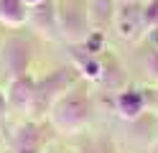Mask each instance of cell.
I'll use <instances>...</instances> for the list:
<instances>
[{
  "mask_svg": "<svg viewBox=\"0 0 158 153\" xmlns=\"http://www.w3.org/2000/svg\"><path fill=\"white\" fill-rule=\"evenodd\" d=\"M28 26L44 38H61L59 31V15H56V3L44 0L33 8H28Z\"/></svg>",
  "mask_w": 158,
  "mask_h": 153,
  "instance_id": "8",
  "label": "cell"
},
{
  "mask_svg": "<svg viewBox=\"0 0 158 153\" xmlns=\"http://www.w3.org/2000/svg\"><path fill=\"white\" fill-rule=\"evenodd\" d=\"M26 23H28V3L26 0H0V26L18 31Z\"/></svg>",
  "mask_w": 158,
  "mask_h": 153,
  "instance_id": "10",
  "label": "cell"
},
{
  "mask_svg": "<svg viewBox=\"0 0 158 153\" xmlns=\"http://www.w3.org/2000/svg\"><path fill=\"white\" fill-rule=\"evenodd\" d=\"M56 15L61 38H66L69 44H82L92 33L87 0H61V3H56Z\"/></svg>",
  "mask_w": 158,
  "mask_h": 153,
  "instance_id": "5",
  "label": "cell"
},
{
  "mask_svg": "<svg viewBox=\"0 0 158 153\" xmlns=\"http://www.w3.org/2000/svg\"><path fill=\"white\" fill-rule=\"evenodd\" d=\"M115 153H117V151H115Z\"/></svg>",
  "mask_w": 158,
  "mask_h": 153,
  "instance_id": "21",
  "label": "cell"
},
{
  "mask_svg": "<svg viewBox=\"0 0 158 153\" xmlns=\"http://www.w3.org/2000/svg\"><path fill=\"white\" fill-rule=\"evenodd\" d=\"M151 33H153V46H158V28H156V31H151Z\"/></svg>",
  "mask_w": 158,
  "mask_h": 153,
  "instance_id": "17",
  "label": "cell"
},
{
  "mask_svg": "<svg viewBox=\"0 0 158 153\" xmlns=\"http://www.w3.org/2000/svg\"><path fill=\"white\" fill-rule=\"evenodd\" d=\"M82 79L79 77L77 66H56L51 71H46L44 77H36V89H33V102H31V112L28 117H38L46 120L48 110L54 107V102L64 95L69 87H74L77 82Z\"/></svg>",
  "mask_w": 158,
  "mask_h": 153,
  "instance_id": "2",
  "label": "cell"
},
{
  "mask_svg": "<svg viewBox=\"0 0 158 153\" xmlns=\"http://www.w3.org/2000/svg\"><path fill=\"white\" fill-rule=\"evenodd\" d=\"M31 64H33V44L28 36L10 33L0 44V66L8 74V82L31 74Z\"/></svg>",
  "mask_w": 158,
  "mask_h": 153,
  "instance_id": "4",
  "label": "cell"
},
{
  "mask_svg": "<svg viewBox=\"0 0 158 153\" xmlns=\"http://www.w3.org/2000/svg\"><path fill=\"white\" fill-rule=\"evenodd\" d=\"M151 107V92L135 84H125L115 95V110L123 120H138Z\"/></svg>",
  "mask_w": 158,
  "mask_h": 153,
  "instance_id": "7",
  "label": "cell"
},
{
  "mask_svg": "<svg viewBox=\"0 0 158 153\" xmlns=\"http://www.w3.org/2000/svg\"><path fill=\"white\" fill-rule=\"evenodd\" d=\"M151 153H158V140L153 143V148H151Z\"/></svg>",
  "mask_w": 158,
  "mask_h": 153,
  "instance_id": "19",
  "label": "cell"
},
{
  "mask_svg": "<svg viewBox=\"0 0 158 153\" xmlns=\"http://www.w3.org/2000/svg\"><path fill=\"white\" fill-rule=\"evenodd\" d=\"M112 26L117 36L125 41H138L143 33H148L143 20V3L140 0H115V18Z\"/></svg>",
  "mask_w": 158,
  "mask_h": 153,
  "instance_id": "6",
  "label": "cell"
},
{
  "mask_svg": "<svg viewBox=\"0 0 158 153\" xmlns=\"http://www.w3.org/2000/svg\"><path fill=\"white\" fill-rule=\"evenodd\" d=\"M33 89H36V77L33 74H26V77H15L8 82V105L10 110L21 112V115L28 117V112H31V102H33Z\"/></svg>",
  "mask_w": 158,
  "mask_h": 153,
  "instance_id": "9",
  "label": "cell"
},
{
  "mask_svg": "<svg viewBox=\"0 0 158 153\" xmlns=\"http://www.w3.org/2000/svg\"><path fill=\"white\" fill-rule=\"evenodd\" d=\"M143 20L148 31L158 28V0H145L143 3Z\"/></svg>",
  "mask_w": 158,
  "mask_h": 153,
  "instance_id": "13",
  "label": "cell"
},
{
  "mask_svg": "<svg viewBox=\"0 0 158 153\" xmlns=\"http://www.w3.org/2000/svg\"><path fill=\"white\" fill-rule=\"evenodd\" d=\"M140 69H143L145 79L151 82L153 87H158V46H151V49L143 54V59H140Z\"/></svg>",
  "mask_w": 158,
  "mask_h": 153,
  "instance_id": "12",
  "label": "cell"
},
{
  "mask_svg": "<svg viewBox=\"0 0 158 153\" xmlns=\"http://www.w3.org/2000/svg\"><path fill=\"white\" fill-rule=\"evenodd\" d=\"M8 110H10V105H8V95H5L3 89H0V122H5Z\"/></svg>",
  "mask_w": 158,
  "mask_h": 153,
  "instance_id": "15",
  "label": "cell"
},
{
  "mask_svg": "<svg viewBox=\"0 0 158 153\" xmlns=\"http://www.w3.org/2000/svg\"><path fill=\"white\" fill-rule=\"evenodd\" d=\"M48 122L56 133L61 135H74L82 133L92 120V95H89V82L79 79L74 87H69L61 97L54 102L48 110Z\"/></svg>",
  "mask_w": 158,
  "mask_h": 153,
  "instance_id": "1",
  "label": "cell"
},
{
  "mask_svg": "<svg viewBox=\"0 0 158 153\" xmlns=\"http://www.w3.org/2000/svg\"><path fill=\"white\" fill-rule=\"evenodd\" d=\"M151 105H156V107H158V87L151 92Z\"/></svg>",
  "mask_w": 158,
  "mask_h": 153,
  "instance_id": "16",
  "label": "cell"
},
{
  "mask_svg": "<svg viewBox=\"0 0 158 153\" xmlns=\"http://www.w3.org/2000/svg\"><path fill=\"white\" fill-rule=\"evenodd\" d=\"M79 153H115V148L107 140H89L79 148Z\"/></svg>",
  "mask_w": 158,
  "mask_h": 153,
  "instance_id": "14",
  "label": "cell"
},
{
  "mask_svg": "<svg viewBox=\"0 0 158 153\" xmlns=\"http://www.w3.org/2000/svg\"><path fill=\"white\" fill-rule=\"evenodd\" d=\"M51 122L38 117H23L10 128V143L13 153H48V138H51Z\"/></svg>",
  "mask_w": 158,
  "mask_h": 153,
  "instance_id": "3",
  "label": "cell"
},
{
  "mask_svg": "<svg viewBox=\"0 0 158 153\" xmlns=\"http://www.w3.org/2000/svg\"><path fill=\"white\" fill-rule=\"evenodd\" d=\"M28 3V8H33V5H38V3H44V0H26Z\"/></svg>",
  "mask_w": 158,
  "mask_h": 153,
  "instance_id": "18",
  "label": "cell"
},
{
  "mask_svg": "<svg viewBox=\"0 0 158 153\" xmlns=\"http://www.w3.org/2000/svg\"><path fill=\"white\" fill-rule=\"evenodd\" d=\"M87 8H89L92 31L107 33V26H112V18H115V0H87Z\"/></svg>",
  "mask_w": 158,
  "mask_h": 153,
  "instance_id": "11",
  "label": "cell"
},
{
  "mask_svg": "<svg viewBox=\"0 0 158 153\" xmlns=\"http://www.w3.org/2000/svg\"><path fill=\"white\" fill-rule=\"evenodd\" d=\"M48 153H64V151H48Z\"/></svg>",
  "mask_w": 158,
  "mask_h": 153,
  "instance_id": "20",
  "label": "cell"
}]
</instances>
